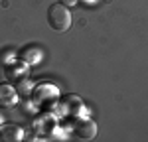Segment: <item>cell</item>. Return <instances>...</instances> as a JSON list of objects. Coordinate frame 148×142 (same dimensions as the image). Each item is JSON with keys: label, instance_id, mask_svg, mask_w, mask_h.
<instances>
[{"label": "cell", "instance_id": "cell-1", "mask_svg": "<svg viewBox=\"0 0 148 142\" xmlns=\"http://www.w3.org/2000/svg\"><path fill=\"white\" fill-rule=\"evenodd\" d=\"M47 24L56 32H65L71 26V12L61 2H56L47 8Z\"/></svg>", "mask_w": 148, "mask_h": 142}, {"label": "cell", "instance_id": "cell-2", "mask_svg": "<svg viewBox=\"0 0 148 142\" xmlns=\"http://www.w3.org/2000/svg\"><path fill=\"white\" fill-rule=\"evenodd\" d=\"M75 134L81 140H93L97 136V124L91 118H79L75 124Z\"/></svg>", "mask_w": 148, "mask_h": 142}, {"label": "cell", "instance_id": "cell-3", "mask_svg": "<svg viewBox=\"0 0 148 142\" xmlns=\"http://www.w3.org/2000/svg\"><path fill=\"white\" fill-rule=\"evenodd\" d=\"M16 101H18L16 89L8 83H2L0 85V109H10L16 105Z\"/></svg>", "mask_w": 148, "mask_h": 142}, {"label": "cell", "instance_id": "cell-4", "mask_svg": "<svg viewBox=\"0 0 148 142\" xmlns=\"http://www.w3.org/2000/svg\"><path fill=\"white\" fill-rule=\"evenodd\" d=\"M22 136H24V130L16 124H6L0 130V140H6V142H18L22 140Z\"/></svg>", "mask_w": 148, "mask_h": 142}, {"label": "cell", "instance_id": "cell-5", "mask_svg": "<svg viewBox=\"0 0 148 142\" xmlns=\"http://www.w3.org/2000/svg\"><path fill=\"white\" fill-rule=\"evenodd\" d=\"M59 2H61V4H63V6H75V2H77V0H59Z\"/></svg>", "mask_w": 148, "mask_h": 142}, {"label": "cell", "instance_id": "cell-6", "mask_svg": "<svg viewBox=\"0 0 148 142\" xmlns=\"http://www.w3.org/2000/svg\"><path fill=\"white\" fill-rule=\"evenodd\" d=\"M2 120H4V118H2V117H0V122H2Z\"/></svg>", "mask_w": 148, "mask_h": 142}]
</instances>
